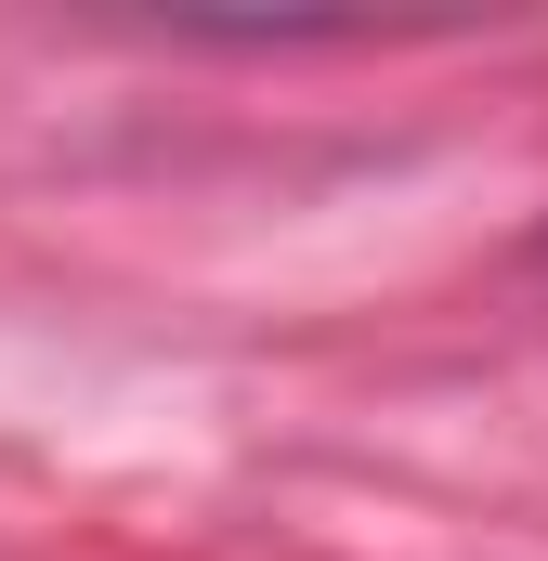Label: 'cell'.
I'll list each match as a JSON object with an SVG mask.
<instances>
[]
</instances>
